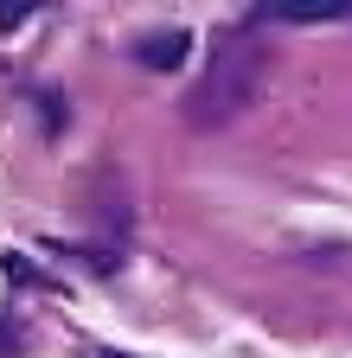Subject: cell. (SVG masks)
Segmentation results:
<instances>
[{"label": "cell", "instance_id": "6da1fadb", "mask_svg": "<svg viewBox=\"0 0 352 358\" xmlns=\"http://www.w3.org/2000/svg\"><path fill=\"white\" fill-rule=\"evenodd\" d=\"M256 77H262V52H256L250 38H225V52H211L205 77L192 83V96H186V122H192V128L231 122L237 109H250Z\"/></svg>", "mask_w": 352, "mask_h": 358}, {"label": "cell", "instance_id": "3957f363", "mask_svg": "<svg viewBox=\"0 0 352 358\" xmlns=\"http://www.w3.org/2000/svg\"><path fill=\"white\" fill-rule=\"evenodd\" d=\"M269 20H295V26H321V20H346L352 0H262Z\"/></svg>", "mask_w": 352, "mask_h": 358}, {"label": "cell", "instance_id": "8992f818", "mask_svg": "<svg viewBox=\"0 0 352 358\" xmlns=\"http://www.w3.org/2000/svg\"><path fill=\"white\" fill-rule=\"evenodd\" d=\"M103 358H135V352H103Z\"/></svg>", "mask_w": 352, "mask_h": 358}, {"label": "cell", "instance_id": "5b68a950", "mask_svg": "<svg viewBox=\"0 0 352 358\" xmlns=\"http://www.w3.org/2000/svg\"><path fill=\"white\" fill-rule=\"evenodd\" d=\"M7 352H13V333H7V327H0V358H7Z\"/></svg>", "mask_w": 352, "mask_h": 358}, {"label": "cell", "instance_id": "7a4b0ae2", "mask_svg": "<svg viewBox=\"0 0 352 358\" xmlns=\"http://www.w3.org/2000/svg\"><path fill=\"white\" fill-rule=\"evenodd\" d=\"M186 52H192V32H173V26H167V32H148V38L135 45V58H141L148 71H180Z\"/></svg>", "mask_w": 352, "mask_h": 358}, {"label": "cell", "instance_id": "277c9868", "mask_svg": "<svg viewBox=\"0 0 352 358\" xmlns=\"http://www.w3.org/2000/svg\"><path fill=\"white\" fill-rule=\"evenodd\" d=\"M38 7H52V0H0V32L20 26V20H26V13H38Z\"/></svg>", "mask_w": 352, "mask_h": 358}]
</instances>
